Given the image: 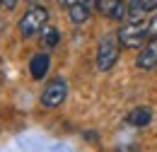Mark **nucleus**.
Instances as JSON below:
<instances>
[{
  "label": "nucleus",
  "mask_w": 157,
  "mask_h": 152,
  "mask_svg": "<svg viewBox=\"0 0 157 152\" xmlns=\"http://www.w3.org/2000/svg\"><path fill=\"white\" fill-rule=\"evenodd\" d=\"M116 39L123 48H140L150 39V24L147 19H126L116 32Z\"/></svg>",
  "instance_id": "f257e3e1"
},
{
  "label": "nucleus",
  "mask_w": 157,
  "mask_h": 152,
  "mask_svg": "<svg viewBox=\"0 0 157 152\" xmlns=\"http://www.w3.org/2000/svg\"><path fill=\"white\" fill-rule=\"evenodd\" d=\"M46 24H48V10L44 5H32L20 17V34L24 39H32L36 34H41V29Z\"/></svg>",
  "instance_id": "f03ea898"
},
{
  "label": "nucleus",
  "mask_w": 157,
  "mask_h": 152,
  "mask_svg": "<svg viewBox=\"0 0 157 152\" xmlns=\"http://www.w3.org/2000/svg\"><path fill=\"white\" fill-rule=\"evenodd\" d=\"M118 56H121V44L114 34H106V36L99 39V46H97V70L106 73L111 70L114 65L118 63Z\"/></svg>",
  "instance_id": "7ed1b4c3"
},
{
  "label": "nucleus",
  "mask_w": 157,
  "mask_h": 152,
  "mask_svg": "<svg viewBox=\"0 0 157 152\" xmlns=\"http://www.w3.org/2000/svg\"><path fill=\"white\" fill-rule=\"evenodd\" d=\"M65 97H68V82L63 77H56V80H51L44 87V92H41V106L56 109V106H60L65 101Z\"/></svg>",
  "instance_id": "20e7f679"
},
{
  "label": "nucleus",
  "mask_w": 157,
  "mask_h": 152,
  "mask_svg": "<svg viewBox=\"0 0 157 152\" xmlns=\"http://www.w3.org/2000/svg\"><path fill=\"white\" fill-rule=\"evenodd\" d=\"M136 65L140 70H152V68H157V39H147L145 46H140Z\"/></svg>",
  "instance_id": "39448f33"
},
{
  "label": "nucleus",
  "mask_w": 157,
  "mask_h": 152,
  "mask_svg": "<svg viewBox=\"0 0 157 152\" xmlns=\"http://www.w3.org/2000/svg\"><path fill=\"white\" fill-rule=\"evenodd\" d=\"M48 68H51L48 53H36V56H32V60H29V73H32L34 80H44V77L48 75Z\"/></svg>",
  "instance_id": "423d86ee"
},
{
  "label": "nucleus",
  "mask_w": 157,
  "mask_h": 152,
  "mask_svg": "<svg viewBox=\"0 0 157 152\" xmlns=\"http://www.w3.org/2000/svg\"><path fill=\"white\" fill-rule=\"evenodd\" d=\"M90 12H92V5H85V2H80V0H75V2L68 5V17H70L73 24H85V22L90 19Z\"/></svg>",
  "instance_id": "0eeeda50"
},
{
  "label": "nucleus",
  "mask_w": 157,
  "mask_h": 152,
  "mask_svg": "<svg viewBox=\"0 0 157 152\" xmlns=\"http://www.w3.org/2000/svg\"><path fill=\"white\" fill-rule=\"evenodd\" d=\"M150 121H152V111L147 106H138V109H133L131 114L126 116V123L133 126V128H145Z\"/></svg>",
  "instance_id": "6e6552de"
},
{
  "label": "nucleus",
  "mask_w": 157,
  "mask_h": 152,
  "mask_svg": "<svg viewBox=\"0 0 157 152\" xmlns=\"http://www.w3.org/2000/svg\"><path fill=\"white\" fill-rule=\"evenodd\" d=\"M58 39H60V34H58L56 27L46 24V27L41 29V44H44L46 48H56V46H58Z\"/></svg>",
  "instance_id": "1a4fd4ad"
},
{
  "label": "nucleus",
  "mask_w": 157,
  "mask_h": 152,
  "mask_svg": "<svg viewBox=\"0 0 157 152\" xmlns=\"http://www.w3.org/2000/svg\"><path fill=\"white\" fill-rule=\"evenodd\" d=\"M147 24H150V39H157V12L152 19H147Z\"/></svg>",
  "instance_id": "9d476101"
},
{
  "label": "nucleus",
  "mask_w": 157,
  "mask_h": 152,
  "mask_svg": "<svg viewBox=\"0 0 157 152\" xmlns=\"http://www.w3.org/2000/svg\"><path fill=\"white\" fill-rule=\"evenodd\" d=\"M0 5H2L5 10H15V7H17V0H0Z\"/></svg>",
  "instance_id": "9b49d317"
},
{
  "label": "nucleus",
  "mask_w": 157,
  "mask_h": 152,
  "mask_svg": "<svg viewBox=\"0 0 157 152\" xmlns=\"http://www.w3.org/2000/svg\"><path fill=\"white\" fill-rule=\"evenodd\" d=\"M27 2H32V5H36V0H27Z\"/></svg>",
  "instance_id": "f8f14e48"
}]
</instances>
